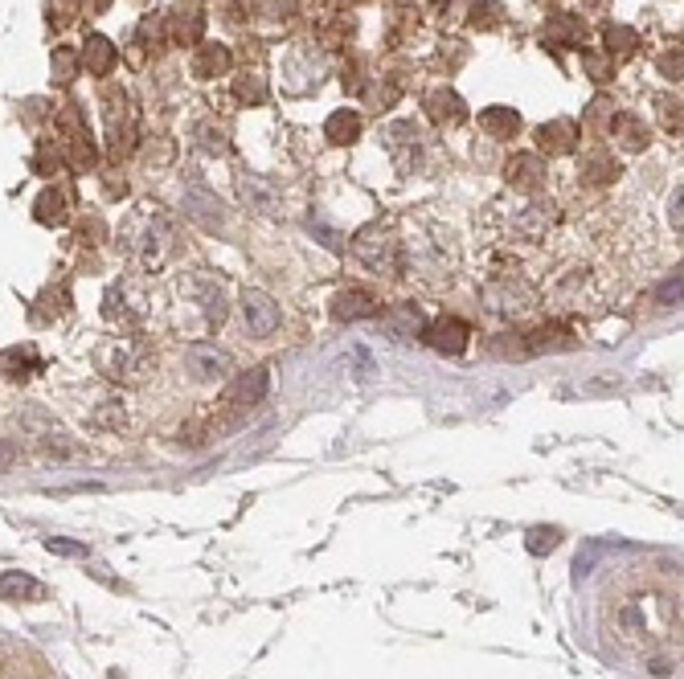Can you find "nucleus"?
<instances>
[{
  "instance_id": "4",
  "label": "nucleus",
  "mask_w": 684,
  "mask_h": 679,
  "mask_svg": "<svg viewBox=\"0 0 684 679\" xmlns=\"http://www.w3.org/2000/svg\"><path fill=\"white\" fill-rule=\"evenodd\" d=\"M62 131H66V152H70V164L74 168H95V140H91V131H87V123H82V115H78V107H66L62 111Z\"/></svg>"
},
{
  "instance_id": "12",
  "label": "nucleus",
  "mask_w": 684,
  "mask_h": 679,
  "mask_svg": "<svg viewBox=\"0 0 684 679\" xmlns=\"http://www.w3.org/2000/svg\"><path fill=\"white\" fill-rule=\"evenodd\" d=\"M115 58H119V50H115V45L103 37V33H91L87 37V50H82V66H87L95 78H107L111 74V66H115Z\"/></svg>"
},
{
  "instance_id": "20",
  "label": "nucleus",
  "mask_w": 684,
  "mask_h": 679,
  "mask_svg": "<svg viewBox=\"0 0 684 679\" xmlns=\"http://www.w3.org/2000/svg\"><path fill=\"white\" fill-rule=\"evenodd\" d=\"M426 111H431L435 123H459L463 119V99L455 95V90H435V95H426Z\"/></svg>"
},
{
  "instance_id": "26",
  "label": "nucleus",
  "mask_w": 684,
  "mask_h": 679,
  "mask_svg": "<svg viewBox=\"0 0 684 679\" xmlns=\"http://www.w3.org/2000/svg\"><path fill=\"white\" fill-rule=\"evenodd\" d=\"M234 95H238V103H267V82L259 74H246V78H238Z\"/></svg>"
},
{
  "instance_id": "15",
  "label": "nucleus",
  "mask_w": 684,
  "mask_h": 679,
  "mask_svg": "<svg viewBox=\"0 0 684 679\" xmlns=\"http://www.w3.org/2000/svg\"><path fill=\"white\" fill-rule=\"evenodd\" d=\"M33 217L41 221V225H66V217H70V197L62 193V189H46L37 197V205H33Z\"/></svg>"
},
{
  "instance_id": "6",
  "label": "nucleus",
  "mask_w": 684,
  "mask_h": 679,
  "mask_svg": "<svg viewBox=\"0 0 684 679\" xmlns=\"http://www.w3.org/2000/svg\"><path fill=\"white\" fill-rule=\"evenodd\" d=\"M242 315H246L250 336H271V332L279 328V320H283V311L275 307V299H271V295H263V291H246V299H242Z\"/></svg>"
},
{
  "instance_id": "31",
  "label": "nucleus",
  "mask_w": 684,
  "mask_h": 679,
  "mask_svg": "<svg viewBox=\"0 0 684 679\" xmlns=\"http://www.w3.org/2000/svg\"><path fill=\"white\" fill-rule=\"evenodd\" d=\"M582 62H586V74H590L594 82H611V78H615L611 54H607V58H603V54H582Z\"/></svg>"
},
{
  "instance_id": "28",
  "label": "nucleus",
  "mask_w": 684,
  "mask_h": 679,
  "mask_svg": "<svg viewBox=\"0 0 684 679\" xmlns=\"http://www.w3.org/2000/svg\"><path fill=\"white\" fill-rule=\"evenodd\" d=\"M619 54V58H631L635 54V29H623V25H611L607 29V54Z\"/></svg>"
},
{
  "instance_id": "29",
  "label": "nucleus",
  "mask_w": 684,
  "mask_h": 679,
  "mask_svg": "<svg viewBox=\"0 0 684 679\" xmlns=\"http://www.w3.org/2000/svg\"><path fill=\"white\" fill-rule=\"evenodd\" d=\"M201 29H205V17L189 9V17H177L173 37H177V41H185V45H193V41H201Z\"/></svg>"
},
{
  "instance_id": "9",
  "label": "nucleus",
  "mask_w": 684,
  "mask_h": 679,
  "mask_svg": "<svg viewBox=\"0 0 684 679\" xmlns=\"http://www.w3.org/2000/svg\"><path fill=\"white\" fill-rule=\"evenodd\" d=\"M226 205L213 197V193H205V189H189L185 193V213L197 221V225H205V230H222L226 225V213H222Z\"/></svg>"
},
{
  "instance_id": "27",
  "label": "nucleus",
  "mask_w": 684,
  "mask_h": 679,
  "mask_svg": "<svg viewBox=\"0 0 684 679\" xmlns=\"http://www.w3.org/2000/svg\"><path fill=\"white\" fill-rule=\"evenodd\" d=\"M74 74H78V54L70 50V45H58L54 50V82H74Z\"/></svg>"
},
{
  "instance_id": "38",
  "label": "nucleus",
  "mask_w": 684,
  "mask_h": 679,
  "mask_svg": "<svg viewBox=\"0 0 684 679\" xmlns=\"http://www.w3.org/2000/svg\"><path fill=\"white\" fill-rule=\"evenodd\" d=\"M13 459H17V450H13L5 438H0V471H9V467H13Z\"/></svg>"
},
{
  "instance_id": "19",
  "label": "nucleus",
  "mask_w": 684,
  "mask_h": 679,
  "mask_svg": "<svg viewBox=\"0 0 684 679\" xmlns=\"http://www.w3.org/2000/svg\"><path fill=\"white\" fill-rule=\"evenodd\" d=\"M480 127L488 135H496V140H512L517 127H521V115L508 111V107H488V111H480Z\"/></svg>"
},
{
  "instance_id": "18",
  "label": "nucleus",
  "mask_w": 684,
  "mask_h": 679,
  "mask_svg": "<svg viewBox=\"0 0 684 679\" xmlns=\"http://www.w3.org/2000/svg\"><path fill=\"white\" fill-rule=\"evenodd\" d=\"M541 41L545 45H578L582 41V25L574 17H566V13H553L545 21V29H541Z\"/></svg>"
},
{
  "instance_id": "14",
  "label": "nucleus",
  "mask_w": 684,
  "mask_h": 679,
  "mask_svg": "<svg viewBox=\"0 0 684 679\" xmlns=\"http://www.w3.org/2000/svg\"><path fill=\"white\" fill-rule=\"evenodd\" d=\"M336 315L340 320H365V315H377V295H369V291H361V287H353V291H340L336 295Z\"/></svg>"
},
{
  "instance_id": "35",
  "label": "nucleus",
  "mask_w": 684,
  "mask_h": 679,
  "mask_svg": "<svg viewBox=\"0 0 684 679\" xmlns=\"http://www.w3.org/2000/svg\"><path fill=\"white\" fill-rule=\"evenodd\" d=\"M660 107H664V127L676 135L680 131V99H660Z\"/></svg>"
},
{
  "instance_id": "34",
  "label": "nucleus",
  "mask_w": 684,
  "mask_h": 679,
  "mask_svg": "<svg viewBox=\"0 0 684 679\" xmlns=\"http://www.w3.org/2000/svg\"><path fill=\"white\" fill-rule=\"evenodd\" d=\"M586 123H598V127L615 123V103H611V99H594V103H590V115H586Z\"/></svg>"
},
{
  "instance_id": "11",
  "label": "nucleus",
  "mask_w": 684,
  "mask_h": 679,
  "mask_svg": "<svg viewBox=\"0 0 684 679\" xmlns=\"http://www.w3.org/2000/svg\"><path fill=\"white\" fill-rule=\"evenodd\" d=\"M541 152H574L578 148V123L574 119H553L537 131Z\"/></svg>"
},
{
  "instance_id": "22",
  "label": "nucleus",
  "mask_w": 684,
  "mask_h": 679,
  "mask_svg": "<svg viewBox=\"0 0 684 679\" xmlns=\"http://www.w3.org/2000/svg\"><path fill=\"white\" fill-rule=\"evenodd\" d=\"M324 135H328V144H353L361 135V115L357 111H336L324 123Z\"/></svg>"
},
{
  "instance_id": "30",
  "label": "nucleus",
  "mask_w": 684,
  "mask_h": 679,
  "mask_svg": "<svg viewBox=\"0 0 684 679\" xmlns=\"http://www.w3.org/2000/svg\"><path fill=\"white\" fill-rule=\"evenodd\" d=\"M33 168H37L41 176H54V172L62 168V148L41 144V148H37V156H33Z\"/></svg>"
},
{
  "instance_id": "2",
  "label": "nucleus",
  "mask_w": 684,
  "mask_h": 679,
  "mask_svg": "<svg viewBox=\"0 0 684 679\" xmlns=\"http://www.w3.org/2000/svg\"><path fill=\"white\" fill-rule=\"evenodd\" d=\"M353 250H357V258H361L365 266L381 270V275H398V270H402V246H398L390 234H381L377 225H369V230L357 234Z\"/></svg>"
},
{
  "instance_id": "36",
  "label": "nucleus",
  "mask_w": 684,
  "mask_h": 679,
  "mask_svg": "<svg viewBox=\"0 0 684 679\" xmlns=\"http://www.w3.org/2000/svg\"><path fill=\"white\" fill-rule=\"evenodd\" d=\"M201 140H205V148H209V152H218V156H226V152H230V148H226V135H222V131L213 135L209 127H201Z\"/></svg>"
},
{
  "instance_id": "39",
  "label": "nucleus",
  "mask_w": 684,
  "mask_h": 679,
  "mask_svg": "<svg viewBox=\"0 0 684 679\" xmlns=\"http://www.w3.org/2000/svg\"><path fill=\"white\" fill-rule=\"evenodd\" d=\"M672 225L680 230V189H676V197H672Z\"/></svg>"
},
{
  "instance_id": "5",
  "label": "nucleus",
  "mask_w": 684,
  "mask_h": 679,
  "mask_svg": "<svg viewBox=\"0 0 684 679\" xmlns=\"http://www.w3.org/2000/svg\"><path fill=\"white\" fill-rule=\"evenodd\" d=\"M422 340L431 344L435 352H451V356H459V352L467 348V340H472V328H467L463 320H455V315H443V320H435V324H426V328H422Z\"/></svg>"
},
{
  "instance_id": "13",
  "label": "nucleus",
  "mask_w": 684,
  "mask_h": 679,
  "mask_svg": "<svg viewBox=\"0 0 684 679\" xmlns=\"http://www.w3.org/2000/svg\"><path fill=\"white\" fill-rule=\"evenodd\" d=\"M553 221H558V209H553L549 201H545V205L537 201V205H529V209L517 217V225H512V230H517L525 242H537V238H545V230H549Z\"/></svg>"
},
{
  "instance_id": "33",
  "label": "nucleus",
  "mask_w": 684,
  "mask_h": 679,
  "mask_svg": "<svg viewBox=\"0 0 684 679\" xmlns=\"http://www.w3.org/2000/svg\"><path fill=\"white\" fill-rule=\"evenodd\" d=\"M46 549L58 553V557H87V545H78V540H62V536H50Z\"/></svg>"
},
{
  "instance_id": "21",
  "label": "nucleus",
  "mask_w": 684,
  "mask_h": 679,
  "mask_svg": "<svg viewBox=\"0 0 684 679\" xmlns=\"http://www.w3.org/2000/svg\"><path fill=\"white\" fill-rule=\"evenodd\" d=\"M230 70V50L226 45H201L197 58H193V74L197 78H213V74H226Z\"/></svg>"
},
{
  "instance_id": "16",
  "label": "nucleus",
  "mask_w": 684,
  "mask_h": 679,
  "mask_svg": "<svg viewBox=\"0 0 684 679\" xmlns=\"http://www.w3.org/2000/svg\"><path fill=\"white\" fill-rule=\"evenodd\" d=\"M619 176V160H611V152H586L582 156V180L586 185H611Z\"/></svg>"
},
{
  "instance_id": "23",
  "label": "nucleus",
  "mask_w": 684,
  "mask_h": 679,
  "mask_svg": "<svg viewBox=\"0 0 684 679\" xmlns=\"http://www.w3.org/2000/svg\"><path fill=\"white\" fill-rule=\"evenodd\" d=\"M574 344H578V336H574L570 328H562V324H549V328L533 332L525 348H529V352H541V348H545V352H553V348H574Z\"/></svg>"
},
{
  "instance_id": "3",
  "label": "nucleus",
  "mask_w": 684,
  "mask_h": 679,
  "mask_svg": "<svg viewBox=\"0 0 684 679\" xmlns=\"http://www.w3.org/2000/svg\"><path fill=\"white\" fill-rule=\"evenodd\" d=\"M267 369H250V373H242L226 393H222V401H218V414H226L230 422L234 418H242V414H250L254 405L263 401V393H267Z\"/></svg>"
},
{
  "instance_id": "17",
  "label": "nucleus",
  "mask_w": 684,
  "mask_h": 679,
  "mask_svg": "<svg viewBox=\"0 0 684 679\" xmlns=\"http://www.w3.org/2000/svg\"><path fill=\"white\" fill-rule=\"evenodd\" d=\"M611 131H615V140H619L627 152H644V148H648V127H644V119H639V115H619V119L611 123Z\"/></svg>"
},
{
  "instance_id": "10",
  "label": "nucleus",
  "mask_w": 684,
  "mask_h": 679,
  "mask_svg": "<svg viewBox=\"0 0 684 679\" xmlns=\"http://www.w3.org/2000/svg\"><path fill=\"white\" fill-rule=\"evenodd\" d=\"M0 598L5 602H41L46 598V585L33 581L21 569H9V573H0Z\"/></svg>"
},
{
  "instance_id": "25",
  "label": "nucleus",
  "mask_w": 684,
  "mask_h": 679,
  "mask_svg": "<svg viewBox=\"0 0 684 679\" xmlns=\"http://www.w3.org/2000/svg\"><path fill=\"white\" fill-rule=\"evenodd\" d=\"M525 545H529L533 557H545V553H553V549L562 545V532H558V528H533Z\"/></svg>"
},
{
  "instance_id": "7",
  "label": "nucleus",
  "mask_w": 684,
  "mask_h": 679,
  "mask_svg": "<svg viewBox=\"0 0 684 679\" xmlns=\"http://www.w3.org/2000/svg\"><path fill=\"white\" fill-rule=\"evenodd\" d=\"M508 185L521 193H537L545 185V160L537 152H517L508 160Z\"/></svg>"
},
{
  "instance_id": "8",
  "label": "nucleus",
  "mask_w": 684,
  "mask_h": 679,
  "mask_svg": "<svg viewBox=\"0 0 684 679\" xmlns=\"http://www.w3.org/2000/svg\"><path fill=\"white\" fill-rule=\"evenodd\" d=\"M185 360H189V369H193V377H197V381H218V377H226V373H230V356H226V352H218L213 344H193Z\"/></svg>"
},
{
  "instance_id": "32",
  "label": "nucleus",
  "mask_w": 684,
  "mask_h": 679,
  "mask_svg": "<svg viewBox=\"0 0 684 679\" xmlns=\"http://www.w3.org/2000/svg\"><path fill=\"white\" fill-rule=\"evenodd\" d=\"M242 197H246V201H254V205L263 209V213L275 205V197H271V193H267V189L259 185V180H254V176H250V180H242Z\"/></svg>"
},
{
  "instance_id": "37",
  "label": "nucleus",
  "mask_w": 684,
  "mask_h": 679,
  "mask_svg": "<svg viewBox=\"0 0 684 679\" xmlns=\"http://www.w3.org/2000/svg\"><path fill=\"white\" fill-rule=\"evenodd\" d=\"M660 70H664V78H676V82H680V50H668V54L660 58Z\"/></svg>"
},
{
  "instance_id": "24",
  "label": "nucleus",
  "mask_w": 684,
  "mask_h": 679,
  "mask_svg": "<svg viewBox=\"0 0 684 679\" xmlns=\"http://www.w3.org/2000/svg\"><path fill=\"white\" fill-rule=\"evenodd\" d=\"M29 369H37V356L29 348H5L0 352V373L5 377H29Z\"/></svg>"
},
{
  "instance_id": "40",
  "label": "nucleus",
  "mask_w": 684,
  "mask_h": 679,
  "mask_svg": "<svg viewBox=\"0 0 684 679\" xmlns=\"http://www.w3.org/2000/svg\"><path fill=\"white\" fill-rule=\"evenodd\" d=\"M82 5H87V9H91V13H103V9H107V5H111V0H82Z\"/></svg>"
},
{
  "instance_id": "1",
  "label": "nucleus",
  "mask_w": 684,
  "mask_h": 679,
  "mask_svg": "<svg viewBox=\"0 0 684 679\" xmlns=\"http://www.w3.org/2000/svg\"><path fill=\"white\" fill-rule=\"evenodd\" d=\"M611 602V635L619 647L635 651V655H652L660 647L672 643V635L680 630V606L672 594H656L644 585H627Z\"/></svg>"
}]
</instances>
